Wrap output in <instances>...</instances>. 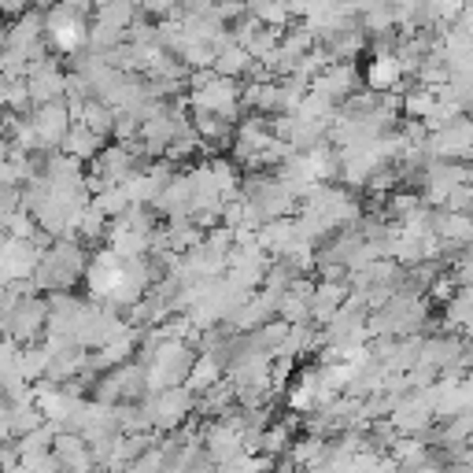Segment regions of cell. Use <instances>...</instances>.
<instances>
[{"mask_svg":"<svg viewBox=\"0 0 473 473\" xmlns=\"http://www.w3.org/2000/svg\"><path fill=\"white\" fill-rule=\"evenodd\" d=\"M399 78V67H396V59H374V67H370V86L374 89H385V86H392Z\"/></svg>","mask_w":473,"mask_h":473,"instance_id":"cell-1","label":"cell"}]
</instances>
